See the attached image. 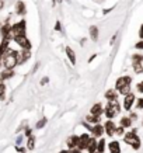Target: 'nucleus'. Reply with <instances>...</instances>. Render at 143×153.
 <instances>
[{"label":"nucleus","mask_w":143,"mask_h":153,"mask_svg":"<svg viewBox=\"0 0 143 153\" xmlns=\"http://www.w3.org/2000/svg\"><path fill=\"white\" fill-rule=\"evenodd\" d=\"M27 32V23L25 20L16 23L14 26H11V35L16 37V35H25Z\"/></svg>","instance_id":"nucleus-4"},{"label":"nucleus","mask_w":143,"mask_h":153,"mask_svg":"<svg viewBox=\"0 0 143 153\" xmlns=\"http://www.w3.org/2000/svg\"><path fill=\"white\" fill-rule=\"evenodd\" d=\"M135 100H136V98H135V94H133V93L126 94V95H125V98H123V108H125L126 111H129L131 108H132Z\"/></svg>","instance_id":"nucleus-7"},{"label":"nucleus","mask_w":143,"mask_h":153,"mask_svg":"<svg viewBox=\"0 0 143 153\" xmlns=\"http://www.w3.org/2000/svg\"><path fill=\"white\" fill-rule=\"evenodd\" d=\"M25 135L27 136H31V129H30V128H27L25 129Z\"/></svg>","instance_id":"nucleus-40"},{"label":"nucleus","mask_w":143,"mask_h":153,"mask_svg":"<svg viewBox=\"0 0 143 153\" xmlns=\"http://www.w3.org/2000/svg\"><path fill=\"white\" fill-rule=\"evenodd\" d=\"M135 48H136V49H143V41H139V42L135 45Z\"/></svg>","instance_id":"nucleus-35"},{"label":"nucleus","mask_w":143,"mask_h":153,"mask_svg":"<svg viewBox=\"0 0 143 153\" xmlns=\"http://www.w3.org/2000/svg\"><path fill=\"white\" fill-rule=\"evenodd\" d=\"M65 52H66V56H68V59L70 60V63H72V66H76V63H77V58H76V52H74L73 49L70 47H66L65 48Z\"/></svg>","instance_id":"nucleus-11"},{"label":"nucleus","mask_w":143,"mask_h":153,"mask_svg":"<svg viewBox=\"0 0 143 153\" xmlns=\"http://www.w3.org/2000/svg\"><path fill=\"white\" fill-rule=\"evenodd\" d=\"M119 111H121V106H119V103L117 100L114 101H108V104H107L105 110H104V114L108 119H112L114 117H117L119 114Z\"/></svg>","instance_id":"nucleus-2"},{"label":"nucleus","mask_w":143,"mask_h":153,"mask_svg":"<svg viewBox=\"0 0 143 153\" xmlns=\"http://www.w3.org/2000/svg\"><path fill=\"white\" fill-rule=\"evenodd\" d=\"M9 42H10V39L9 38H4L3 41H1V44H0V63H1V58H3V53H4V51L9 48Z\"/></svg>","instance_id":"nucleus-21"},{"label":"nucleus","mask_w":143,"mask_h":153,"mask_svg":"<svg viewBox=\"0 0 143 153\" xmlns=\"http://www.w3.org/2000/svg\"><path fill=\"white\" fill-rule=\"evenodd\" d=\"M123 141H125L128 145H131V146H132L135 150H139V148H140V139H139L136 131L123 133Z\"/></svg>","instance_id":"nucleus-3"},{"label":"nucleus","mask_w":143,"mask_h":153,"mask_svg":"<svg viewBox=\"0 0 143 153\" xmlns=\"http://www.w3.org/2000/svg\"><path fill=\"white\" fill-rule=\"evenodd\" d=\"M48 82H49V79H48V77H45V79H42V80H41V85H46V83H48Z\"/></svg>","instance_id":"nucleus-38"},{"label":"nucleus","mask_w":143,"mask_h":153,"mask_svg":"<svg viewBox=\"0 0 143 153\" xmlns=\"http://www.w3.org/2000/svg\"><path fill=\"white\" fill-rule=\"evenodd\" d=\"M21 141H23V136H18V138H17V145H18V143H21Z\"/></svg>","instance_id":"nucleus-42"},{"label":"nucleus","mask_w":143,"mask_h":153,"mask_svg":"<svg viewBox=\"0 0 143 153\" xmlns=\"http://www.w3.org/2000/svg\"><path fill=\"white\" fill-rule=\"evenodd\" d=\"M104 112V110H102V106H101L100 103H95L94 106L90 108V114L91 115H97V117H101V114Z\"/></svg>","instance_id":"nucleus-15"},{"label":"nucleus","mask_w":143,"mask_h":153,"mask_svg":"<svg viewBox=\"0 0 143 153\" xmlns=\"http://www.w3.org/2000/svg\"><path fill=\"white\" fill-rule=\"evenodd\" d=\"M6 98V85L4 80L0 79V101H4Z\"/></svg>","instance_id":"nucleus-24"},{"label":"nucleus","mask_w":143,"mask_h":153,"mask_svg":"<svg viewBox=\"0 0 143 153\" xmlns=\"http://www.w3.org/2000/svg\"><path fill=\"white\" fill-rule=\"evenodd\" d=\"M133 70H135V73H142L143 72V66L140 62H138V63H133Z\"/></svg>","instance_id":"nucleus-28"},{"label":"nucleus","mask_w":143,"mask_h":153,"mask_svg":"<svg viewBox=\"0 0 143 153\" xmlns=\"http://www.w3.org/2000/svg\"><path fill=\"white\" fill-rule=\"evenodd\" d=\"M95 58H97V55H95V53H94V55H91V58L89 59V63H90V62H93V60H94Z\"/></svg>","instance_id":"nucleus-41"},{"label":"nucleus","mask_w":143,"mask_h":153,"mask_svg":"<svg viewBox=\"0 0 143 153\" xmlns=\"http://www.w3.org/2000/svg\"><path fill=\"white\" fill-rule=\"evenodd\" d=\"M14 69H4V70H1V73H0V79L1 80H7V79H11V77H14Z\"/></svg>","instance_id":"nucleus-16"},{"label":"nucleus","mask_w":143,"mask_h":153,"mask_svg":"<svg viewBox=\"0 0 143 153\" xmlns=\"http://www.w3.org/2000/svg\"><path fill=\"white\" fill-rule=\"evenodd\" d=\"M46 118H42V119H39V121H38V124L37 125H35V127H37V129H41V128H44L45 127V125H46Z\"/></svg>","instance_id":"nucleus-29"},{"label":"nucleus","mask_w":143,"mask_h":153,"mask_svg":"<svg viewBox=\"0 0 143 153\" xmlns=\"http://www.w3.org/2000/svg\"><path fill=\"white\" fill-rule=\"evenodd\" d=\"M31 58V51H27V49H23L21 52H18V58H17V65L25 63L28 59Z\"/></svg>","instance_id":"nucleus-8"},{"label":"nucleus","mask_w":143,"mask_h":153,"mask_svg":"<svg viewBox=\"0 0 143 153\" xmlns=\"http://www.w3.org/2000/svg\"><path fill=\"white\" fill-rule=\"evenodd\" d=\"M59 153H69V150H62V152H59Z\"/></svg>","instance_id":"nucleus-43"},{"label":"nucleus","mask_w":143,"mask_h":153,"mask_svg":"<svg viewBox=\"0 0 143 153\" xmlns=\"http://www.w3.org/2000/svg\"><path fill=\"white\" fill-rule=\"evenodd\" d=\"M105 149V139H100V142L97 141V152L102 153Z\"/></svg>","instance_id":"nucleus-26"},{"label":"nucleus","mask_w":143,"mask_h":153,"mask_svg":"<svg viewBox=\"0 0 143 153\" xmlns=\"http://www.w3.org/2000/svg\"><path fill=\"white\" fill-rule=\"evenodd\" d=\"M16 11H17V14H20V16H24L25 14V3L24 1H21V0H18L17 1V4H16Z\"/></svg>","instance_id":"nucleus-19"},{"label":"nucleus","mask_w":143,"mask_h":153,"mask_svg":"<svg viewBox=\"0 0 143 153\" xmlns=\"http://www.w3.org/2000/svg\"><path fill=\"white\" fill-rule=\"evenodd\" d=\"M131 83H132V77H129V76H122V77H119V79L117 80V83H115V90L119 91V90L123 89V87L131 86Z\"/></svg>","instance_id":"nucleus-6"},{"label":"nucleus","mask_w":143,"mask_h":153,"mask_svg":"<svg viewBox=\"0 0 143 153\" xmlns=\"http://www.w3.org/2000/svg\"><path fill=\"white\" fill-rule=\"evenodd\" d=\"M27 148L30 149V150H32V149L35 148V138L32 136H28V143H27Z\"/></svg>","instance_id":"nucleus-27"},{"label":"nucleus","mask_w":143,"mask_h":153,"mask_svg":"<svg viewBox=\"0 0 143 153\" xmlns=\"http://www.w3.org/2000/svg\"><path fill=\"white\" fill-rule=\"evenodd\" d=\"M136 89H138V91H140V93H143V82H140V83H138V86H136Z\"/></svg>","instance_id":"nucleus-34"},{"label":"nucleus","mask_w":143,"mask_h":153,"mask_svg":"<svg viewBox=\"0 0 143 153\" xmlns=\"http://www.w3.org/2000/svg\"><path fill=\"white\" fill-rule=\"evenodd\" d=\"M123 133H125V128H123V127L115 128V135H119V136H122Z\"/></svg>","instance_id":"nucleus-32"},{"label":"nucleus","mask_w":143,"mask_h":153,"mask_svg":"<svg viewBox=\"0 0 143 153\" xmlns=\"http://www.w3.org/2000/svg\"><path fill=\"white\" fill-rule=\"evenodd\" d=\"M13 39L16 41V44L18 45V47H21V49L31 51L32 44H31V41L25 37V35H16V37H13Z\"/></svg>","instance_id":"nucleus-5"},{"label":"nucleus","mask_w":143,"mask_h":153,"mask_svg":"<svg viewBox=\"0 0 143 153\" xmlns=\"http://www.w3.org/2000/svg\"><path fill=\"white\" fill-rule=\"evenodd\" d=\"M17 58H18V52L16 49H11V48H7L3 53V58H1V62H3V66L4 69H14L17 66Z\"/></svg>","instance_id":"nucleus-1"},{"label":"nucleus","mask_w":143,"mask_h":153,"mask_svg":"<svg viewBox=\"0 0 143 153\" xmlns=\"http://www.w3.org/2000/svg\"><path fill=\"white\" fill-rule=\"evenodd\" d=\"M16 150H17V152H20V153H24V152H25V149H24V148H20V146H16Z\"/></svg>","instance_id":"nucleus-36"},{"label":"nucleus","mask_w":143,"mask_h":153,"mask_svg":"<svg viewBox=\"0 0 143 153\" xmlns=\"http://www.w3.org/2000/svg\"><path fill=\"white\" fill-rule=\"evenodd\" d=\"M118 93H121L122 95H126V94H129L131 93V86H126V87H123V89H121Z\"/></svg>","instance_id":"nucleus-30"},{"label":"nucleus","mask_w":143,"mask_h":153,"mask_svg":"<svg viewBox=\"0 0 143 153\" xmlns=\"http://www.w3.org/2000/svg\"><path fill=\"white\" fill-rule=\"evenodd\" d=\"M91 133H93V136L94 138H100L102 133H104V127L101 125V124H95L94 127H91Z\"/></svg>","instance_id":"nucleus-13"},{"label":"nucleus","mask_w":143,"mask_h":153,"mask_svg":"<svg viewBox=\"0 0 143 153\" xmlns=\"http://www.w3.org/2000/svg\"><path fill=\"white\" fill-rule=\"evenodd\" d=\"M86 122H91V124H100L101 122V117H97V115H87V118H86Z\"/></svg>","instance_id":"nucleus-23"},{"label":"nucleus","mask_w":143,"mask_h":153,"mask_svg":"<svg viewBox=\"0 0 143 153\" xmlns=\"http://www.w3.org/2000/svg\"><path fill=\"white\" fill-rule=\"evenodd\" d=\"M119 122H121V127H123V128H129L132 125V119L129 117H122Z\"/></svg>","instance_id":"nucleus-25"},{"label":"nucleus","mask_w":143,"mask_h":153,"mask_svg":"<svg viewBox=\"0 0 143 153\" xmlns=\"http://www.w3.org/2000/svg\"><path fill=\"white\" fill-rule=\"evenodd\" d=\"M89 32H90V38L94 41V42H97L98 41V28L95 26H91L90 30H89Z\"/></svg>","instance_id":"nucleus-22"},{"label":"nucleus","mask_w":143,"mask_h":153,"mask_svg":"<svg viewBox=\"0 0 143 153\" xmlns=\"http://www.w3.org/2000/svg\"><path fill=\"white\" fill-rule=\"evenodd\" d=\"M55 28H56V31H60V23L56 21V26H55Z\"/></svg>","instance_id":"nucleus-39"},{"label":"nucleus","mask_w":143,"mask_h":153,"mask_svg":"<svg viewBox=\"0 0 143 153\" xmlns=\"http://www.w3.org/2000/svg\"><path fill=\"white\" fill-rule=\"evenodd\" d=\"M115 124L111 121V119H108L105 122V125H104V132H105L108 136H112V135H115Z\"/></svg>","instance_id":"nucleus-12"},{"label":"nucleus","mask_w":143,"mask_h":153,"mask_svg":"<svg viewBox=\"0 0 143 153\" xmlns=\"http://www.w3.org/2000/svg\"><path fill=\"white\" fill-rule=\"evenodd\" d=\"M136 108H138V110H142L143 108V98H139V100L136 101Z\"/></svg>","instance_id":"nucleus-33"},{"label":"nucleus","mask_w":143,"mask_h":153,"mask_svg":"<svg viewBox=\"0 0 143 153\" xmlns=\"http://www.w3.org/2000/svg\"><path fill=\"white\" fill-rule=\"evenodd\" d=\"M89 141H90V135H89V133H83L81 136H79V145H77V149H80V150L87 149Z\"/></svg>","instance_id":"nucleus-9"},{"label":"nucleus","mask_w":143,"mask_h":153,"mask_svg":"<svg viewBox=\"0 0 143 153\" xmlns=\"http://www.w3.org/2000/svg\"><path fill=\"white\" fill-rule=\"evenodd\" d=\"M139 37L143 39V24H142V27H140V30H139Z\"/></svg>","instance_id":"nucleus-37"},{"label":"nucleus","mask_w":143,"mask_h":153,"mask_svg":"<svg viewBox=\"0 0 143 153\" xmlns=\"http://www.w3.org/2000/svg\"><path fill=\"white\" fill-rule=\"evenodd\" d=\"M105 98L108 101H114L118 98V91L115 89H110L105 91Z\"/></svg>","instance_id":"nucleus-17"},{"label":"nucleus","mask_w":143,"mask_h":153,"mask_svg":"<svg viewBox=\"0 0 143 153\" xmlns=\"http://www.w3.org/2000/svg\"><path fill=\"white\" fill-rule=\"evenodd\" d=\"M94 153H100V152H94Z\"/></svg>","instance_id":"nucleus-45"},{"label":"nucleus","mask_w":143,"mask_h":153,"mask_svg":"<svg viewBox=\"0 0 143 153\" xmlns=\"http://www.w3.org/2000/svg\"><path fill=\"white\" fill-rule=\"evenodd\" d=\"M133 63H138V62H142L143 60V55H133L132 56Z\"/></svg>","instance_id":"nucleus-31"},{"label":"nucleus","mask_w":143,"mask_h":153,"mask_svg":"<svg viewBox=\"0 0 143 153\" xmlns=\"http://www.w3.org/2000/svg\"><path fill=\"white\" fill-rule=\"evenodd\" d=\"M87 150H89V153L97 152V139H95V138H90L89 145H87Z\"/></svg>","instance_id":"nucleus-20"},{"label":"nucleus","mask_w":143,"mask_h":153,"mask_svg":"<svg viewBox=\"0 0 143 153\" xmlns=\"http://www.w3.org/2000/svg\"><path fill=\"white\" fill-rule=\"evenodd\" d=\"M108 149L111 153H121V146H119V142L118 141H112L110 145H108Z\"/></svg>","instance_id":"nucleus-18"},{"label":"nucleus","mask_w":143,"mask_h":153,"mask_svg":"<svg viewBox=\"0 0 143 153\" xmlns=\"http://www.w3.org/2000/svg\"><path fill=\"white\" fill-rule=\"evenodd\" d=\"M66 145H68V148L69 149L77 148V145H79V136H77V135H72V136H69L68 138V141H66Z\"/></svg>","instance_id":"nucleus-14"},{"label":"nucleus","mask_w":143,"mask_h":153,"mask_svg":"<svg viewBox=\"0 0 143 153\" xmlns=\"http://www.w3.org/2000/svg\"><path fill=\"white\" fill-rule=\"evenodd\" d=\"M0 35L3 37V39H4V38H9V39L13 38V35H11V26L9 23H6L4 26L0 28Z\"/></svg>","instance_id":"nucleus-10"},{"label":"nucleus","mask_w":143,"mask_h":153,"mask_svg":"<svg viewBox=\"0 0 143 153\" xmlns=\"http://www.w3.org/2000/svg\"><path fill=\"white\" fill-rule=\"evenodd\" d=\"M55 1H60V0H53V3H55Z\"/></svg>","instance_id":"nucleus-44"}]
</instances>
